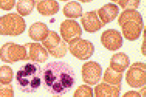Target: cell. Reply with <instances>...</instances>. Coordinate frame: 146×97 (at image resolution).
Listing matches in <instances>:
<instances>
[{"label":"cell","mask_w":146,"mask_h":97,"mask_svg":"<svg viewBox=\"0 0 146 97\" xmlns=\"http://www.w3.org/2000/svg\"><path fill=\"white\" fill-rule=\"evenodd\" d=\"M0 97H14L12 84L0 83Z\"/></svg>","instance_id":"d4e9b609"},{"label":"cell","mask_w":146,"mask_h":97,"mask_svg":"<svg viewBox=\"0 0 146 97\" xmlns=\"http://www.w3.org/2000/svg\"><path fill=\"white\" fill-rule=\"evenodd\" d=\"M73 97H93V89L88 85H82L76 89Z\"/></svg>","instance_id":"603a6c76"},{"label":"cell","mask_w":146,"mask_h":97,"mask_svg":"<svg viewBox=\"0 0 146 97\" xmlns=\"http://www.w3.org/2000/svg\"><path fill=\"white\" fill-rule=\"evenodd\" d=\"M121 89L102 82L95 87V97H119Z\"/></svg>","instance_id":"2e32d148"},{"label":"cell","mask_w":146,"mask_h":97,"mask_svg":"<svg viewBox=\"0 0 146 97\" xmlns=\"http://www.w3.org/2000/svg\"><path fill=\"white\" fill-rule=\"evenodd\" d=\"M27 27L25 19L16 13L0 17V35L17 36L23 33Z\"/></svg>","instance_id":"277c9868"},{"label":"cell","mask_w":146,"mask_h":97,"mask_svg":"<svg viewBox=\"0 0 146 97\" xmlns=\"http://www.w3.org/2000/svg\"><path fill=\"white\" fill-rule=\"evenodd\" d=\"M49 29L46 24L40 21L36 22L30 26L29 36L33 41H42L48 36Z\"/></svg>","instance_id":"9a60e30c"},{"label":"cell","mask_w":146,"mask_h":97,"mask_svg":"<svg viewBox=\"0 0 146 97\" xmlns=\"http://www.w3.org/2000/svg\"><path fill=\"white\" fill-rule=\"evenodd\" d=\"M37 9L41 15L50 16L57 14L60 10V5L56 1H41L37 5Z\"/></svg>","instance_id":"ac0fdd59"},{"label":"cell","mask_w":146,"mask_h":97,"mask_svg":"<svg viewBox=\"0 0 146 97\" xmlns=\"http://www.w3.org/2000/svg\"><path fill=\"white\" fill-rule=\"evenodd\" d=\"M81 22L84 30L87 32H96L104 27L98 17L97 10L86 12L82 14Z\"/></svg>","instance_id":"4fadbf2b"},{"label":"cell","mask_w":146,"mask_h":97,"mask_svg":"<svg viewBox=\"0 0 146 97\" xmlns=\"http://www.w3.org/2000/svg\"><path fill=\"white\" fill-rule=\"evenodd\" d=\"M27 50L23 45L7 43L0 49V58L4 62L13 64L19 61H25Z\"/></svg>","instance_id":"8992f818"},{"label":"cell","mask_w":146,"mask_h":97,"mask_svg":"<svg viewBox=\"0 0 146 97\" xmlns=\"http://www.w3.org/2000/svg\"><path fill=\"white\" fill-rule=\"evenodd\" d=\"M130 64V59L127 55L123 52H119L111 57L110 67L117 72L123 73Z\"/></svg>","instance_id":"e0dca14e"},{"label":"cell","mask_w":146,"mask_h":97,"mask_svg":"<svg viewBox=\"0 0 146 97\" xmlns=\"http://www.w3.org/2000/svg\"><path fill=\"white\" fill-rule=\"evenodd\" d=\"M23 46L27 50V57L25 61L31 60L34 62L43 63L48 59V52L40 43H27Z\"/></svg>","instance_id":"7c38bea8"},{"label":"cell","mask_w":146,"mask_h":97,"mask_svg":"<svg viewBox=\"0 0 146 97\" xmlns=\"http://www.w3.org/2000/svg\"><path fill=\"white\" fill-rule=\"evenodd\" d=\"M101 42L109 51H115L121 48L123 41L119 31L115 29H108L102 33Z\"/></svg>","instance_id":"8fae6325"},{"label":"cell","mask_w":146,"mask_h":97,"mask_svg":"<svg viewBox=\"0 0 146 97\" xmlns=\"http://www.w3.org/2000/svg\"><path fill=\"white\" fill-rule=\"evenodd\" d=\"M118 23L126 39L134 41L139 38L143 29V17L134 9L125 10L119 15Z\"/></svg>","instance_id":"3957f363"},{"label":"cell","mask_w":146,"mask_h":97,"mask_svg":"<svg viewBox=\"0 0 146 97\" xmlns=\"http://www.w3.org/2000/svg\"><path fill=\"white\" fill-rule=\"evenodd\" d=\"M102 73V68L99 63L94 61L85 62L82 66V80L85 83L94 85L99 82Z\"/></svg>","instance_id":"30bf717a"},{"label":"cell","mask_w":146,"mask_h":97,"mask_svg":"<svg viewBox=\"0 0 146 97\" xmlns=\"http://www.w3.org/2000/svg\"><path fill=\"white\" fill-rule=\"evenodd\" d=\"M123 73L119 72L114 71L109 67L106 69L104 72L102 82L111 85H114L121 88Z\"/></svg>","instance_id":"d6986e66"},{"label":"cell","mask_w":146,"mask_h":97,"mask_svg":"<svg viewBox=\"0 0 146 97\" xmlns=\"http://www.w3.org/2000/svg\"><path fill=\"white\" fill-rule=\"evenodd\" d=\"M97 13L104 27L106 24L111 23L116 18L119 14V8L116 4L109 3L98 9Z\"/></svg>","instance_id":"5bb4252c"},{"label":"cell","mask_w":146,"mask_h":97,"mask_svg":"<svg viewBox=\"0 0 146 97\" xmlns=\"http://www.w3.org/2000/svg\"><path fill=\"white\" fill-rule=\"evenodd\" d=\"M36 1L33 0H20L17 4V11L22 16H26L32 13Z\"/></svg>","instance_id":"44dd1931"},{"label":"cell","mask_w":146,"mask_h":97,"mask_svg":"<svg viewBox=\"0 0 146 97\" xmlns=\"http://www.w3.org/2000/svg\"><path fill=\"white\" fill-rule=\"evenodd\" d=\"M68 49L71 54L80 60H87L95 51V47L89 41L80 38L69 45Z\"/></svg>","instance_id":"9c48e42d"},{"label":"cell","mask_w":146,"mask_h":97,"mask_svg":"<svg viewBox=\"0 0 146 97\" xmlns=\"http://www.w3.org/2000/svg\"><path fill=\"white\" fill-rule=\"evenodd\" d=\"M122 97H142L139 92L136 91H129L125 92Z\"/></svg>","instance_id":"4316f807"},{"label":"cell","mask_w":146,"mask_h":97,"mask_svg":"<svg viewBox=\"0 0 146 97\" xmlns=\"http://www.w3.org/2000/svg\"><path fill=\"white\" fill-rule=\"evenodd\" d=\"M42 43L50 54L54 58H62L67 54V45L55 31L49 30L48 36L42 41Z\"/></svg>","instance_id":"5b68a950"},{"label":"cell","mask_w":146,"mask_h":97,"mask_svg":"<svg viewBox=\"0 0 146 97\" xmlns=\"http://www.w3.org/2000/svg\"><path fill=\"white\" fill-rule=\"evenodd\" d=\"M41 76L42 68L37 62L25 64L17 73L18 89L23 92H35L40 87Z\"/></svg>","instance_id":"7a4b0ae2"},{"label":"cell","mask_w":146,"mask_h":97,"mask_svg":"<svg viewBox=\"0 0 146 97\" xmlns=\"http://www.w3.org/2000/svg\"><path fill=\"white\" fill-rule=\"evenodd\" d=\"M60 97V96H54V97Z\"/></svg>","instance_id":"83f0119b"},{"label":"cell","mask_w":146,"mask_h":97,"mask_svg":"<svg viewBox=\"0 0 146 97\" xmlns=\"http://www.w3.org/2000/svg\"><path fill=\"white\" fill-rule=\"evenodd\" d=\"M113 2H116L123 9L128 10V9H134L138 8L141 2L139 0H130V1H113Z\"/></svg>","instance_id":"cb8c5ba5"},{"label":"cell","mask_w":146,"mask_h":97,"mask_svg":"<svg viewBox=\"0 0 146 97\" xmlns=\"http://www.w3.org/2000/svg\"><path fill=\"white\" fill-rule=\"evenodd\" d=\"M146 64L135 62L130 66L125 75V80L131 87L141 88L146 84Z\"/></svg>","instance_id":"52a82bcc"},{"label":"cell","mask_w":146,"mask_h":97,"mask_svg":"<svg viewBox=\"0 0 146 97\" xmlns=\"http://www.w3.org/2000/svg\"><path fill=\"white\" fill-rule=\"evenodd\" d=\"M16 4L15 0H0V9L4 11H10L14 8Z\"/></svg>","instance_id":"484cf974"},{"label":"cell","mask_w":146,"mask_h":97,"mask_svg":"<svg viewBox=\"0 0 146 97\" xmlns=\"http://www.w3.org/2000/svg\"><path fill=\"white\" fill-rule=\"evenodd\" d=\"M13 71L9 66L0 67V83L9 84L13 81Z\"/></svg>","instance_id":"7402d4cb"},{"label":"cell","mask_w":146,"mask_h":97,"mask_svg":"<svg viewBox=\"0 0 146 97\" xmlns=\"http://www.w3.org/2000/svg\"><path fill=\"white\" fill-rule=\"evenodd\" d=\"M41 84L53 94L62 95L73 89L76 76L70 65L64 62H51L42 69Z\"/></svg>","instance_id":"6da1fadb"},{"label":"cell","mask_w":146,"mask_h":97,"mask_svg":"<svg viewBox=\"0 0 146 97\" xmlns=\"http://www.w3.org/2000/svg\"><path fill=\"white\" fill-rule=\"evenodd\" d=\"M60 31L63 40L69 45L80 39L82 35V29L80 25L74 20L67 19L62 22Z\"/></svg>","instance_id":"ba28073f"},{"label":"cell","mask_w":146,"mask_h":97,"mask_svg":"<svg viewBox=\"0 0 146 97\" xmlns=\"http://www.w3.org/2000/svg\"><path fill=\"white\" fill-rule=\"evenodd\" d=\"M62 11L67 18L76 19L82 16V7L78 2L71 1L64 6Z\"/></svg>","instance_id":"ffe728a7"}]
</instances>
